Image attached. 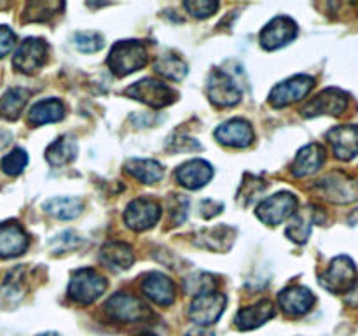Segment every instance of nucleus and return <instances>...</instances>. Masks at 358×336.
I'll return each mask as SVG.
<instances>
[{"mask_svg": "<svg viewBox=\"0 0 358 336\" xmlns=\"http://www.w3.org/2000/svg\"><path fill=\"white\" fill-rule=\"evenodd\" d=\"M16 44V35L9 27H0V58L9 55L10 49Z\"/></svg>", "mask_w": 358, "mask_h": 336, "instance_id": "36", "label": "nucleus"}, {"mask_svg": "<svg viewBox=\"0 0 358 336\" xmlns=\"http://www.w3.org/2000/svg\"><path fill=\"white\" fill-rule=\"evenodd\" d=\"M215 286V276L208 275V273H194L185 280V293L192 294V296H201V294L213 293Z\"/></svg>", "mask_w": 358, "mask_h": 336, "instance_id": "31", "label": "nucleus"}, {"mask_svg": "<svg viewBox=\"0 0 358 336\" xmlns=\"http://www.w3.org/2000/svg\"><path fill=\"white\" fill-rule=\"evenodd\" d=\"M346 107H348V94L338 88H327L315 98H311L301 112L304 118H315V115L322 114L339 115L345 112Z\"/></svg>", "mask_w": 358, "mask_h": 336, "instance_id": "8", "label": "nucleus"}, {"mask_svg": "<svg viewBox=\"0 0 358 336\" xmlns=\"http://www.w3.org/2000/svg\"><path fill=\"white\" fill-rule=\"evenodd\" d=\"M184 7L187 9L189 14L196 18H208L219 9V4L212 2V0H189L184 4Z\"/></svg>", "mask_w": 358, "mask_h": 336, "instance_id": "34", "label": "nucleus"}, {"mask_svg": "<svg viewBox=\"0 0 358 336\" xmlns=\"http://www.w3.org/2000/svg\"><path fill=\"white\" fill-rule=\"evenodd\" d=\"M325 161V149L320 144H310L303 147L297 153L296 160L292 163V175L294 177H308V175L317 174Z\"/></svg>", "mask_w": 358, "mask_h": 336, "instance_id": "21", "label": "nucleus"}, {"mask_svg": "<svg viewBox=\"0 0 358 336\" xmlns=\"http://www.w3.org/2000/svg\"><path fill=\"white\" fill-rule=\"evenodd\" d=\"M324 198L334 203H350L358 200V181L346 177L345 174H331L317 184Z\"/></svg>", "mask_w": 358, "mask_h": 336, "instance_id": "12", "label": "nucleus"}, {"mask_svg": "<svg viewBox=\"0 0 358 336\" xmlns=\"http://www.w3.org/2000/svg\"><path fill=\"white\" fill-rule=\"evenodd\" d=\"M185 336H213V332H210V331H206V329H194V331H191V332H187V335Z\"/></svg>", "mask_w": 358, "mask_h": 336, "instance_id": "38", "label": "nucleus"}, {"mask_svg": "<svg viewBox=\"0 0 358 336\" xmlns=\"http://www.w3.org/2000/svg\"><path fill=\"white\" fill-rule=\"evenodd\" d=\"M80 244V237H77L73 231H63L62 234L55 237L51 240V247L58 252L70 251V248H76Z\"/></svg>", "mask_w": 358, "mask_h": 336, "instance_id": "35", "label": "nucleus"}, {"mask_svg": "<svg viewBox=\"0 0 358 336\" xmlns=\"http://www.w3.org/2000/svg\"><path fill=\"white\" fill-rule=\"evenodd\" d=\"M327 140L332 146L336 158L343 161H350L358 156V126L345 125L329 130Z\"/></svg>", "mask_w": 358, "mask_h": 336, "instance_id": "15", "label": "nucleus"}, {"mask_svg": "<svg viewBox=\"0 0 358 336\" xmlns=\"http://www.w3.org/2000/svg\"><path fill=\"white\" fill-rule=\"evenodd\" d=\"M208 98L217 107H231L236 105L241 98L240 88L233 77L224 70H213L208 77Z\"/></svg>", "mask_w": 358, "mask_h": 336, "instance_id": "10", "label": "nucleus"}, {"mask_svg": "<svg viewBox=\"0 0 358 336\" xmlns=\"http://www.w3.org/2000/svg\"><path fill=\"white\" fill-rule=\"evenodd\" d=\"M73 44L83 52H96L103 48V37L98 31H77Z\"/></svg>", "mask_w": 358, "mask_h": 336, "instance_id": "33", "label": "nucleus"}, {"mask_svg": "<svg viewBox=\"0 0 358 336\" xmlns=\"http://www.w3.org/2000/svg\"><path fill=\"white\" fill-rule=\"evenodd\" d=\"M320 284L334 294H345L357 284V266L348 255H338L332 259L329 268L320 276Z\"/></svg>", "mask_w": 358, "mask_h": 336, "instance_id": "3", "label": "nucleus"}, {"mask_svg": "<svg viewBox=\"0 0 358 336\" xmlns=\"http://www.w3.org/2000/svg\"><path fill=\"white\" fill-rule=\"evenodd\" d=\"M124 94L138 102H143V104L150 105L154 108H161L177 100V93L170 86H166L161 80L152 79V77H145V79L135 83L124 91Z\"/></svg>", "mask_w": 358, "mask_h": 336, "instance_id": "4", "label": "nucleus"}, {"mask_svg": "<svg viewBox=\"0 0 358 336\" xmlns=\"http://www.w3.org/2000/svg\"><path fill=\"white\" fill-rule=\"evenodd\" d=\"M297 212V198L290 192H276L262 200L257 206V217L268 226H278Z\"/></svg>", "mask_w": 358, "mask_h": 336, "instance_id": "5", "label": "nucleus"}, {"mask_svg": "<svg viewBox=\"0 0 358 336\" xmlns=\"http://www.w3.org/2000/svg\"><path fill=\"white\" fill-rule=\"evenodd\" d=\"M63 118H65V105L59 100H56V98H48V100L37 102L30 108V112H28V122L31 126L62 121Z\"/></svg>", "mask_w": 358, "mask_h": 336, "instance_id": "24", "label": "nucleus"}, {"mask_svg": "<svg viewBox=\"0 0 358 336\" xmlns=\"http://www.w3.org/2000/svg\"><path fill=\"white\" fill-rule=\"evenodd\" d=\"M10 142V133L7 130H0V149L9 146Z\"/></svg>", "mask_w": 358, "mask_h": 336, "instance_id": "37", "label": "nucleus"}, {"mask_svg": "<svg viewBox=\"0 0 358 336\" xmlns=\"http://www.w3.org/2000/svg\"><path fill=\"white\" fill-rule=\"evenodd\" d=\"M107 290V280L93 268L76 270L70 276L69 298L76 303L90 304Z\"/></svg>", "mask_w": 358, "mask_h": 336, "instance_id": "2", "label": "nucleus"}, {"mask_svg": "<svg viewBox=\"0 0 358 336\" xmlns=\"http://www.w3.org/2000/svg\"><path fill=\"white\" fill-rule=\"evenodd\" d=\"M215 139L224 146L248 147L254 140V132L245 119H231L215 130Z\"/></svg>", "mask_w": 358, "mask_h": 336, "instance_id": "18", "label": "nucleus"}, {"mask_svg": "<svg viewBox=\"0 0 358 336\" xmlns=\"http://www.w3.org/2000/svg\"><path fill=\"white\" fill-rule=\"evenodd\" d=\"M126 172L143 184H156L164 177L163 164L154 160H129L126 163Z\"/></svg>", "mask_w": 358, "mask_h": 336, "instance_id": "26", "label": "nucleus"}, {"mask_svg": "<svg viewBox=\"0 0 358 336\" xmlns=\"http://www.w3.org/2000/svg\"><path fill=\"white\" fill-rule=\"evenodd\" d=\"M105 312L108 317L119 322H136L142 321L147 315V307L128 293H117L108 298L105 303Z\"/></svg>", "mask_w": 358, "mask_h": 336, "instance_id": "13", "label": "nucleus"}, {"mask_svg": "<svg viewBox=\"0 0 358 336\" xmlns=\"http://www.w3.org/2000/svg\"><path fill=\"white\" fill-rule=\"evenodd\" d=\"M48 58V44L42 38H24L16 49L13 58L14 69L23 74H34L41 69Z\"/></svg>", "mask_w": 358, "mask_h": 336, "instance_id": "9", "label": "nucleus"}, {"mask_svg": "<svg viewBox=\"0 0 358 336\" xmlns=\"http://www.w3.org/2000/svg\"><path fill=\"white\" fill-rule=\"evenodd\" d=\"M315 86V79L310 76H294L290 79L283 80V83L276 84L275 88L269 93V104L273 107H287L290 104H296V102L303 100L304 97H308L311 90Z\"/></svg>", "mask_w": 358, "mask_h": 336, "instance_id": "6", "label": "nucleus"}, {"mask_svg": "<svg viewBox=\"0 0 358 336\" xmlns=\"http://www.w3.org/2000/svg\"><path fill=\"white\" fill-rule=\"evenodd\" d=\"M44 210L56 219L70 220L76 219L83 212V202L79 198H72V196H58V198L48 200L44 203Z\"/></svg>", "mask_w": 358, "mask_h": 336, "instance_id": "27", "label": "nucleus"}, {"mask_svg": "<svg viewBox=\"0 0 358 336\" xmlns=\"http://www.w3.org/2000/svg\"><path fill=\"white\" fill-rule=\"evenodd\" d=\"M275 304L268 300H261L255 304H252V307L241 308V310L238 312L234 322H236L238 328L243 329V331H250V329H255L259 328V326L266 324V321L275 317Z\"/></svg>", "mask_w": 358, "mask_h": 336, "instance_id": "22", "label": "nucleus"}, {"mask_svg": "<svg viewBox=\"0 0 358 336\" xmlns=\"http://www.w3.org/2000/svg\"><path fill=\"white\" fill-rule=\"evenodd\" d=\"M154 69L159 76L166 77L171 80H180L184 79L185 74H187V65L182 58H178L177 55H163L156 59L154 63Z\"/></svg>", "mask_w": 358, "mask_h": 336, "instance_id": "30", "label": "nucleus"}, {"mask_svg": "<svg viewBox=\"0 0 358 336\" xmlns=\"http://www.w3.org/2000/svg\"><path fill=\"white\" fill-rule=\"evenodd\" d=\"M315 220H317V210L308 209L306 212H296L292 216L289 227H287V234L297 244H304L310 237Z\"/></svg>", "mask_w": 358, "mask_h": 336, "instance_id": "29", "label": "nucleus"}, {"mask_svg": "<svg viewBox=\"0 0 358 336\" xmlns=\"http://www.w3.org/2000/svg\"><path fill=\"white\" fill-rule=\"evenodd\" d=\"M28 247V237L16 223L0 224V258L9 259L21 255Z\"/></svg>", "mask_w": 358, "mask_h": 336, "instance_id": "20", "label": "nucleus"}, {"mask_svg": "<svg viewBox=\"0 0 358 336\" xmlns=\"http://www.w3.org/2000/svg\"><path fill=\"white\" fill-rule=\"evenodd\" d=\"M37 336H56V332H42V335H37Z\"/></svg>", "mask_w": 358, "mask_h": 336, "instance_id": "39", "label": "nucleus"}, {"mask_svg": "<svg viewBox=\"0 0 358 336\" xmlns=\"http://www.w3.org/2000/svg\"><path fill=\"white\" fill-rule=\"evenodd\" d=\"M161 206L147 198H136L129 202L124 210V223L133 231H145L159 220Z\"/></svg>", "mask_w": 358, "mask_h": 336, "instance_id": "11", "label": "nucleus"}, {"mask_svg": "<svg viewBox=\"0 0 358 336\" xmlns=\"http://www.w3.org/2000/svg\"><path fill=\"white\" fill-rule=\"evenodd\" d=\"M101 262L112 270H128L135 261L133 248L124 241H108L100 252Z\"/></svg>", "mask_w": 358, "mask_h": 336, "instance_id": "23", "label": "nucleus"}, {"mask_svg": "<svg viewBox=\"0 0 358 336\" xmlns=\"http://www.w3.org/2000/svg\"><path fill=\"white\" fill-rule=\"evenodd\" d=\"M315 296L308 287L290 286L283 289L278 296V304L287 315H304L313 308Z\"/></svg>", "mask_w": 358, "mask_h": 336, "instance_id": "17", "label": "nucleus"}, {"mask_svg": "<svg viewBox=\"0 0 358 336\" xmlns=\"http://www.w3.org/2000/svg\"><path fill=\"white\" fill-rule=\"evenodd\" d=\"M177 182L187 189H199L210 182L213 177L212 164L205 160H191L182 164L175 174Z\"/></svg>", "mask_w": 358, "mask_h": 336, "instance_id": "19", "label": "nucleus"}, {"mask_svg": "<svg viewBox=\"0 0 358 336\" xmlns=\"http://www.w3.org/2000/svg\"><path fill=\"white\" fill-rule=\"evenodd\" d=\"M226 308V296L220 293H208L201 296L192 298V303L189 307V318L198 326H212L222 315Z\"/></svg>", "mask_w": 358, "mask_h": 336, "instance_id": "7", "label": "nucleus"}, {"mask_svg": "<svg viewBox=\"0 0 358 336\" xmlns=\"http://www.w3.org/2000/svg\"><path fill=\"white\" fill-rule=\"evenodd\" d=\"M77 154V144L70 136H62L45 150V160L55 167H63V164L70 163Z\"/></svg>", "mask_w": 358, "mask_h": 336, "instance_id": "28", "label": "nucleus"}, {"mask_svg": "<svg viewBox=\"0 0 358 336\" xmlns=\"http://www.w3.org/2000/svg\"><path fill=\"white\" fill-rule=\"evenodd\" d=\"M28 163V154L24 153L23 149H14L10 150L7 156H3L2 163H0V167H2V172L7 175H20L21 172L24 170V167H27Z\"/></svg>", "mask_w": 358, "mask_h": 336, "instance_id": "32", "label": "nucleus"}, {"mask_svg": "<svg viewBox=\"0 0 358 336\" xmlns=\"http://www.w3.org/2000/svg\"><path fill=\"white\" fill-rule=\"evenodd\" d=\"M28 97H30V93L24 88L7 90L3 97L0 98V118L7 119V121H16L23 112L24 105H27Z\"/></svg>", "mask_w": 358, "mask_h": 336, "instance_id": "25", "label": "nucleus"}, {"mask_svg": "<svg viewBox=\"0 0 358 336\" xmlns=\"http://www.w3.org/2000/svg\"><path fill=\"white\" fill-rule=\"evenodd\" d=\"M140 336H154V335H140Z\"/></svg>", "mask_w": 358, "mask_h": 336, "instance_id": "40", "label": "nucleus"}, {"mask_svg": "<svg viewBox=\"0 0 358 336\" xmlns=\"http://www.w3.org/2000/svg\"><path fill=\"white\" fill-rule=\"evenodd\" d=\"M142 290L149 300L161 307H170L175 301V284L161 272H152L142 280Z\"/></svg>", "mask_w": 358, "mask_h": 336, "instance_id": "16", "label": "nucleus"}, {"mask_svg": "<svg viewBox=\"0 0 358 336\" xmlns=\"http://www.w3.org/2000/svg\"><path fill=\"white\" fill-rule=\"evenodd\" d=\"M149 62L147 48L138 41H119L112 46L108 52L107 65L117 77L129 76Z\"/></svg>", "mask_w": 358, "mask_h": 336, "instance_id": "1", "label": "nucleus"}, {"mask_svg": "<svg viewBox=\"0 0 358 336\" xmlns=\"http://www.w3.org/2000/svg\"><path fill=\"white\" fill-rule=\"evenodd\" d=\"M297 35V24L290 18L278 16L269 21L261 31V46L268 51L283 48Z\"/></svg>", "mask_w": 358, "mask_h": 336, "instance_id": "14", "label": "nucleus"}]
</instances>
